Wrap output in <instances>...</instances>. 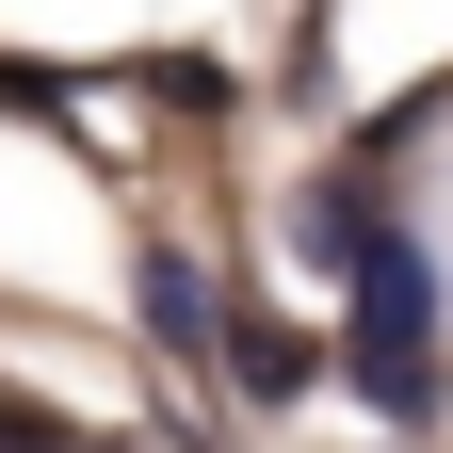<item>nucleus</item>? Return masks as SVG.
<instances>
[{
  "label": "nucleus",
  "instance_id": "obj_1",
  "mask_svg": "<svg viewBox=\"0 0 453 453\" xmlns=\"http://www.w3.org/2000/svg\"><path fill=\"white\" fill-rule=\"evenodd\" d=\"M308 226H324L340 292H357V340H340V357H357V388H372L388 421H421V405H437V340H421V324H437V275H421V243H405L372 195H324Z\"/></svg>",
  "mask_w": 453,
  "mask_h": 453
},
{
  "label": "nucleus",
  "instance_id": "obj_2",
  "mask_svg": "<svg viewBox=\"0 0 453 453\" xmlns=\"http://www.w3.org/2000/svg\"><path fill=\"white\" fill-rule=\"evenodd\" d=\"M226 308H211V275L195 259H146V340H211Z\"/></svg>",
  "mask_w": 453,
  "mask_h": 453
}]
</instances>
